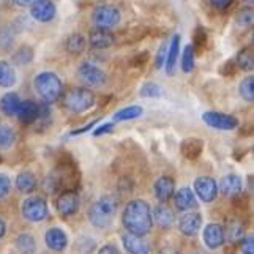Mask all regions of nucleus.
<instances>
[{
    "mask_svg": "<svg viewBox=\"0 0 254 254\" xmlns=\"http://www.w3.org/2000/svg\"><path fill=\"white\" fill-rule=\"evenodd\" d=\"M77 185H79V171H77L76 161L65 152L60 156L56 169L45 179V190L48 192L76 191Z\"/></svg>",
    "mask_w": 254,
    "mask_h": 254,
    "instance_id": "nucleus-1",
    "label": "nucleus"
},
{
    "mask_svg": "<svg viewBox=\"0 0 254 254\" xmlns=\"http://www.w3.org/2000/svg\"><path fill=\"white\" fill-rule=\"evenodd\" d=\"M122 224L127 232L137 235V237H144L150 232L153 226L150 205L142 199L129 200L122 213Z\"/></svg>",
    "mask_w": 254,
    "mask_h": 254,
    "instance_id": "nucleus-2",
    "label": "nucleus"
},
{
    "mask_svg": "<svg viewBox=\"0 0 254 254\" xmlns=\"http://www.w3.org/2000/svg\"><path fill=\"white\" fill-rule=\"evenodd\" d=\"M33 87L43 103L52 104L60 100V96L64 93V84L60 81V77L52 71H43L35 76Z\"/></svg>",
    "mask_w": 254,
    "mask_h": 254,
    "instance_id": "nucleus-3",
    "label": "nucleus"
},
{
    "mask_svg": "<svg viewBox=\"0 0 254 254\" xmlns=\"http://www.w3.org/2000/svg\"><path fill=\"white\" fill-rule=\"evenodd\" d=\"M62 106L71 114H81L90 109L95 103V95L87 87H73L62 93Z\"/></svg>",
    "mask_w": 254,
    "mask_h": 254,
    "instance_id": "nucleus-4",
    "label": "nucleus"
},
{
    "mask_svg": "<svg viewBox=\"0 0 254 254\" xmlns=\"http://www.w3.org/2000/svg\"><path fill=\"white\" fill-rule=\"evenodd\" d=\"M116 213H117L116 199L111 196H103L96 200L95 204H92V207L89 210V221L95 227L104 229V227H108L114 221Z\"/></svg>",
    "mask_w": 254,
    "mask_h": 254,
    "instance_id": "nucleus-5",
    "label": "nucleus"
},
{
    "mask_svg": "<svg viewBox=\"0 0 254 254\" xmlns=\"http://www.w3.org/2000/svg\"><path fill=\"white\" fill-rule=\"evenodd\" d=\"M122 13L116 5H108L103 3L95 6V10L92 11V21L96 27L101 29H112L116 25L120 24Z\"/></svg>",
    "mask_w": 254,
    "mask_h": 254,
    "instance_id": "nucleus-6",
    "label": "nucleus"
},
{
    "mask_svg": "<svg viewBox=\"0 0 254 254\" xmlns=\"http://www.w3.org/2000/svg\"><path fill=\"white\" fill-rule=\"evenodd\" d=\"M22 216L30 223H40L45 221L48 216V204L46 200L40 196L27 197L21 205Z\"/></svg>",
    "mask_w": 254,
    "mask_h": 254,
    "instance_id": "nucleus-7",
    "label": "nucleus"
},
{
    "mask_svg": "<svg viewBox=\"0 0 254 254\" xmlns=\"http://www.w3.org/2000/svg\"><path fill=\"white\" fill-rule=\"evenodd\" d=\"M77 76H79V81L85 87H103L106 84V73L100 66L90 62H84L79 65Z\"/></svg>",
    "mask_w": 254,
    "mask_h": 254,
    "instance_id": "nucleus-8",
    "label": "nucleus"
},
{
    "mask_svg": "<svg viewBox=\"0 0 254 254\" xmlns=\"http://www.w3.org/2000/svg\"><path fill=\"white\" fill-rule=\"evenodd\" d=\"M202 120L210 128H215L220 131H232L235 128H239V119L224 112H216V111L204 112Z\"/></svg>",
    "mask_w": 254,
    "mask_h": 254,
    "instance_id": "nucleus-9",
    "label": "nucleus"
},
{
    "mask_svg": "<svg viewBox=\"0 0 254 254\" xmlns=\"http://www.w3.org/2000/svg\"><path fill=\"white\" fill-rule=\"evenodd\" d=\"M56 207H57L59 215L64 216V218H69V216L76 215L77 210H79V207H81L79 194H77L76 191H64V192H60L59 197H57Z\"/></svg>",
    "mask_w": 254,
    "mask_h": 254,
    "instance_id": "nucleus-10",
    "label": "nucleus"
},
{
    "mask_svg": "<svg viewBox=\"0 0 254 254\" xmlns=\"http://www.w3.org/2000/svg\"><path fill=\"white\" fill-rule=\"evenodd\" d=\"M57 8L52 0H32L30 3V16L37 22L48 24L56 17Z\"/></svg>",
    "mask_w": 254,
    "mask_h": 254,
    "instance_id": "nucleus-11",
    "label": "nucleus"
},
{
    "mask_svg": "<svg viewBox=\"0 0 254 254\" xmlns=\"http://www.w3.org/2000/svg\"><path fill=\"white\" fill-rule=\"evenodd\" d=\"M194 191L202 202H213L218 196V185L212 177H197L194 180Z\"/></svg>",
    "mask_w": 254,
    "mask_h": 254,
    "instance_id": "nucleus-12",
    "label": "nucleus"
},
{
    "mask_svg": "<svg viewBox=\"0 0 254 254\" xmlns=\"http://www.w3.org/2000/svg\"><path fill=\"white\" fill-rule=\"evenodd\" d=\"M116 43V35L109 29L95 27L89 32V45L93 49H108Z\"/></svg>",
    "mask_w": 254,
    "mask_h": 254,
    "instance_id": "nucleus-13",
    "label": "nucleus"
},
{
    "mask_svg": "<svg viewBox=\"0 0 254 254\" xmlns=\"http://www.w3.org/2000/svg\"><path fill=\"white\" fill-rule=\"evenodd\" d=\"M224 227L221 224H216V223H212L208 224L205 229H204V234H202V239H204V243L208 250H218L221 248L224 245Z\"/></svg>",
    "mask_w": 254,
    "mask_h": 254,
    "instance_id": "nucleus-14",
    "label": "nucleus"
},
{
    "mask_svg": "<svg viewBox=\"0 0 254 254\" xmlns=\"http://www.w3.org/2000/svg\"><path fill=\"white\" fill-rule=\"evenodd\" d=\"M200 226H202V215L200 213L187 212L179 220V229L187 237H194L196 234H199Z\"/></svg>",
    "mask_w": 254,
    "mask_h": 254,
    "instance_id": "nucleus-15",
    "label": "nucleus"
},
{
    "mask_svg": "<svg viewBox=\"0 0 254 254\" xmlns=\"http://www.w3.org/2000/svg\"><path fill=\"white\" fill-rule=\"evenodd\" d=\"M174 204L175 208L180 210V212H190V210L197 207V200H196V194L194 191L188 187L180 188L177 192H174Z\"/></svg>",
    "mask_w": 254,
    "mask_h": 254,
    "instance_id": "nucleus-16",
    "label": "nucleus"
},
{
    "mask_svg": "<svg viewBox=\"0 0 254 254\" xmlns=\"http://www.w3.org/2000/svg\"><path fill=\"white\" fill-rule=\"evenodd\" d=\"M153 191H155L156 199H158L160 202L166 204L169 199H172L175 192V182L171 177H168V175H163V177H160L155 182Z\"/></svg>",
    "mask_w": 254,
    "mask_h": 254,
    "instance_id": "nucleus-17",
    "label": "nucleus"
},
{
    "mask_svg": "<svg viewBox=\"0 0 254 254\" xmlns=\"http://www.w3.org/2000/svg\"><path fill=\"white\" fill-rule=\"evenodd\" d=\"M38 112H40V106L37 101L33 100H24L21 101L19 111H17V119H19L21 124L24 125H32L37 122L38 119Z\"/></svg>",
    "mask_w": 254,
    "mask_h": 254,
    "instance_id": "nucleus-18",
    "label": "nucleus"
},
{
    "mask_svg": "<svg viewBox=\"0 0 254 254\" xmlns=\"http://www.w3.org/2000/svg\"><path fill=\"white\" fill-rule=\"evenodd\" d=\"M122 243H124L125 250L129 254H148L150 253V247H148V243L144 240V237H137V235H133L129 232L122 235Z\"/></svg>",
    "mask_w": 254,
    "mask_h": 254,
    "instance_id": "nucleus-19",
    "label": "nucleus"
},
{
    "mask_svg": "<svg viewBox=\"0 0 254 254\" xmlns=\"http://www.w3.org/2000/svg\"><path fill=\"white\" fill-rule=\"evenodd\" d=\"M45 240H46V247L52 251H64L68 247V237L66 234L59 229V227H51L48 229L46 235H45Z\"/></svg>",
    "mask_w": 254,
    "mask_h": 254,
    "instance_id": "nucleus-20",
    "label": "nucleus"
},
{
    "mask_svg": "<svg viewBox=\"0 0 254 254\" xmlns=\"http://www.w3.org/2000/svg\"><path fill=\"white\" fill-rule=\"evenodd\" d=\"M204 150V141L199 137H187L180 144V152L187 160H197Z\"/></svg>",
    "mask_w": 254,
    "mask_h": 254,
    "instance_id": "nucleus-21",
    "label": "nucleus"
},
{
    "mask_svg": "<svg viewBox=\"0 0 254 254\" xmlns=\"http://www.w3.org/2000/svg\"><path fill=\"white\" fill-rule=\"evenodd\" d=\"M180 35L175 33L171 43L168 45V54H166V73L169 76H172L175 73V65H177V60H179V54H180Z\"/></svg>",
    "mask_w": 254,
    "mask_h": 254,
    "instance_id": "nucleus-22",
    "label": "nucleus"
},
{
    "mask_svg": "<svg viewBox=\"0 0 254 254\" xmlns=\"http://www.w3.org/2000/svg\"><path fill=\"white\" fill-rule=\"evenodd\" d=\"M242 188H243V183H242L240 175L237 174H227L220 182V191L227 197L240 194Z\"/></svg>",
    "mask_w": 254,
    "mask_h": 254,
    "instance_id": "nucleus-23",
    "label": "nucleus"
},
{
    "mask_svg": "<svg viewBox=\"0 0 254 254\" xmlns=\"http://www.w3.org/2000/svg\"><path fill=\"white\" fill-rule=\"evenodd\" d=\"M21 98L16 92H8L0 98V111L8 117H16L21 106Z\"/></svg>",
    "mask_w": 254,
    "mask_h": 254,
    "instance_id": "nucleus-24",
    "label": "nucleus"
},
{
    "mask_svg": "<svg viewBox=\"0 0 254 254\" xmlns=\"http://www.w3.org/2000/svg\"><path fill=\"white\" fill-rule=\"evenodd\" d=\"M152 220H155V223L160 227H163V229H168V227L174 224V213L168 205L161 202L160 205L155 207L152 213Z\"/></svg>",
    "mask_w": 254,
    "mask_h": 254,
    "instance_id": "nucleus-25",
    "label": "nucleus"
},
{
    "mask_svg": "<svg viewBox=\"0 0 254 254\" xmlns=\"http://www.w3.org/2000/svg\"><path fill=\"white\" fill-rule=\"evenodd\" d=\"M16 188L21 192H25V194L33 192L37 190V177H35V174L30 171L19 172V175L16 177Z\"/></svg>",
    "mask_w": 254,
    "mask_h": 254,
    "instance_id": "nucleus-26",
    "label": "nucleus"
},
{
    "mask_svg": "<svg viewBox=\"0 0 254 254\" xmlns=\"http://www.w3.org/2000/svg\"><path fill=\"white\" fill-rule=\"evenodd\" d=\"M85 46H87V40L81 33H71L65 43V49L71 56H81L85 51Z\"/></svg>",
    "mask_w": 254,
    "mask_h": 254,
    "instance_id": "nucleus-27",
    "label": "nucleus"
},
{
    "mask_svg": "<svg viewBox=\"0 0 254 254\" xmlns=\"http://www.w3.org/2000/svg\"><path fill=\"white\" fill-rule=\"evenodd\" d=\"M16 84V71L10 62L0 60V87L3 89H11Z\"/></svg>",
    "mask_w": 254,
    "mask_h": 254,
    "instance_id": "nucleus-28",
    "label": "nucleus"
},
{
    "mask_svg": "<svg viewBox=\"0 0 254 254\" xmlns=\"http://www.w3.org/2000/svg\"><path fill=\"white\" fill-rule=\"evenodd\" d=\"M33 60V49L27 45L17 48L11 56V64L16 66H25Z\"/></svg>",
    "mask_w": 254,
    "mask_h": 254,
    "instance_id": "nucleus-29",
    "label": "nucleus"
},
{
    "mask_svg": "<svg viewBox=\"0 0 254 254\" xmlns=\"http://www.w3.org/2000/svg\"><path fill=\"white\" fill-rule=\"evenodd\" d=\"M192 49L197 54H204L207 46H208V35H207V30L202 27V25H197L192 32Z\"/></svg>",
    "mask_w": 254,
    "mask_h": 254,
    "instance_id": "nucleus-30",
    "label": "nucleus"
},
{
    "mask_svg": "<svg viewBox=\"0 0 254 254\" xmlns=\"http://www.w3.org/2000/svg\"><path fill=\"white\" fill-rule=\"evenodd\" d=\"M224 231V239H227L231 243H237L243 239V234H245V229L239 220H231L227 221L226 224V229Z\"/></svg>",
    "mask_w": 254,
    "mask_h": 254,
    "instance_id": "nucleus-31",
    "label": "nucleus"
},
{
    "mask_svg": "<svg viewBox=\"0 0 254 254\" xmlns=\"http://www.w3.org/2000/svg\"><path fill=\"white\" fill-rule=\"evenodd\" d=\"M14 243H16V248L22 254H35V250H37V243H35L33 235L29 232H22L17 235Z\"/></svg>",
    "mask_w": 254,
    "mask_h": 254,
    "instance_id": "nucleus-32",
    "label": "nucleus"
},
{
    "mask_svg": "<svg viewBox=\"0 0 254 254\" xmlns=\"http://www.w3.org/2000/svg\"><path fill=\"white\" fill-rule=\"evenodd\" d=\"M142 106H139V104H134V106H128V108H124L117 111L114 114V122H127V120H134V119H139L142 116Z\"/></svg>",
    "mask_w": 254,
    "mask_h": 254,
    "instance_id": "nucleus-33",
    "label": "nucleus"
},
{
    "mask_svg": "<svg viewBox=\"0 0 254 254\" xmlns=\"http://www.w3.org/2000/svg\"><path fill=\"white\" fill-rule=\"evenodd\" d=\"M254 60H253V48L251 46H247L239 51L237 54V59H235V65L237 68L243 69V71H251L253 69V65Z\"/></svg>",
    "mask_w": 254,
    "mask_h": 254,
    "instance_id": "nucleus-34",
    "label": "nucleus"
},
{
    "mask_svg": "<svg viewBox=\"0 0 254 254\" xmlns=\"http://www.w3.org/2000/svg\"><path fill=\"white\" fill-rule=\"evenodd\" d=\"M16 141V133L11 127L0 125V150H6L10 148Z\"/></svg>",
    "mask_w": 254,
    "mask_h": 254,
    "instance_id": "nucleus-35",
    "label": "nucleus"
},
{
    "mask_svg": "<svg viewBox=\"0 0 254 254\" xmlns=\"http://www.w3.org/2000/svg\"><path fill=\"white\" fill-rule=\"evenodd\" d=\"M239 93H240V96H242L245 101H248V103H253L254 101V77H253V74L251 76H247L240 82Z\"/></svg>",
    "mask_w": 254,
    "mask_h": 254,
    "instance_id": "nucleus-36",
    "label": "nucleus"
},
{
    "mask_svg": "<svg viewBox=\"0 0 254 254\" xmlns=\"http://www.w3.org/2000/svg\"><path fill=\"white\" fill-rule=\"evenodd\" d=\"M194 60H196V52L192 49L191 45L185 46L183 49V56H182V69L183 73H191L194 69Z\"/></svg>",
    "mask_w": 254,
    "mask_h": 254,
    "instance_id": "nucleus-37",
    "label": "nucleus"
},
{
    "mask_svg": "<svg viewBox=\"0 0 254 254\" xmlns=\"http://www.w3.org/2000/svg\"><path fill=\"white\" fill-rule=\"evenodd\" d=\"M14 43V29L3 25L0 27V49L2 51H10Z\"/></svg>",
    "mask_w": 254,
    "mask_h": 254,
    "instance_id": "nucleus-38",
    "label": "nucleus"
},
{
    "mask_svg": "<svg viewBox=\"0 0 254 254\" xmlns=\"http://www.w3.org/2000/svg\"><path fill=\"white\" fill-rule=\"evenodd\" d=\"M96 248L95 240L90 237H79L74 243V250L77 254H92Z\"/></svg>",
    "mask_w": 254,
    "mask_h": 254,
    "instance_id": "nucleus-39",
    "label": "nucleus"
},
{
    "mask_svg": "<svg viewBox=\"0 0 254 254\" xmlns=\"http://www.w3.org/2000/svg\"><path fill=\"white\" fill-rule=\"evenodd\" d=\"M235 22L242 27H250L253 25V6H243L235 14Z\"/></svg>",
    "mask_w": 254,
    "mask_h": 254,
    "instance_id": "nucleus-40",
    "label": "nucleus"
},
{
    "mask_svg": "<svg viewBox=\"0 0 254 254\" xmlns=\"http://www.w3.org/2000/svg\"><path fill=\"white\" fill-rule=\"evenodd\" d=\"M139 93H141L142 98H160L163 95V89L156 82H145Z\"/></svg>",
    "mask_w": 254,
    "mask_h": 254,
    "instance_id": "nucleus-41",
    "label": "nucleus"
},
{
    "mask_svg": "<svg viewBox=\"0 0 254 254\" xmlns=\"http://www.w3.org/2000/svg\"><path fill=\"white\" fill-rule=\"evenodd\" d=\"M38 106H40V112H38V119L37 122H35V127H38V128H46L49 125V122H51V108H49V104L46 103H38Z\"/></svg>",
    "mask_w": 254,
    "mask_h": 254,
    "instance_id": "nucleus-42",
    "label": "nucleus"
},
{
    "mask_svg": "<svg viewBox=\"0 0 254 254\" xmlns=\"http://www.w3.org/2000/svg\"><path fill=\"white\" fill-rule=\"evenodd\" d=\"M11 191V180L6 174H0V199H5Z\"/></svg>",
    "mask_w": 254,
    "mask_h": 254,
    "instance_id": "nucleus-43",
    "label": "nucleus"
},
{
    "mask_svg": "<svg viewBox=\"0 0 254 254\" xmlns=\"http://www.w3.org/2000/svg\"><path fill=\"white\" fill-rule=\"evenodd\" d=\"M240 250H242V254H254V237H253V234L247 235V237H243L240 240Z\"/></svg>",
    "mask_w": 254,
    "mask_h": 254,
    "instance_id": "nucleus-44",
    "label": "nucleus"
},
{
    "mask_svg": "<svg viewBox=\"0 0 254 254\" xmlns=\"http://www.w3.org/2000/svg\"><path fill=\"white\" fill-rule=\"evenodd\" d=\"M148 59H150V56H148V52H147V51L137 52V54H136L134 57H131L129 65H131V66H144V65L148 62Z\"/></svg>",
    "mask_w": 254,
    "mask_h": 254,
    "instance_id": "nucleus-45",
    "label": "nucleus"
},
{
    "mask_svg": "<svg viewBox=\"0 0 254 254\" xmlns=\"http://www.w3.org/2000/svg\"><path fill=\"white\" fill-rule=\"evenodd\" d=\"M166 54H168V43H163L158 54H156V59H155V68L160 69L164 66V62H166Z\"/></svg>",
    "mask_w": 254,
    "mask_h": 254,
    "instance_id": "nucleus-46",
    "label": "nucleus"
},
{
    "mask_svg": "<svg viewBox=\"0 0 254 254\" xmlns=\"http://www.w3.org/2000/svg\"><path fill=\"white\" fill-rule=\"evenodd\" d=\"M237 65H235V62H232V60H229V62H226V64H223V66H221V69H220V73L223 74V76H234L235 73H237Z\"/></svg>",
    "mask_w": 254,
    "mask_h": 254,
    "instance_id": "nucleus-47",
    "label": "nucleus"
},
{
    "mask_svg": "<svg viewBox=\"0 0 254 254\" xmlns=\"http://www.w3.org/2000/svg\"><path fill=\"white\" fill-rule=\"evenodd\" d=\"M235 0H208L210 5H212L213 8H216V10H220V11H224V10H227V8H231Z\"/></svg>",
    "mask_w": 254,
    "mask_h": 254,
    "instance_id": "nucleus-48",
    "label": "nucleus"
},
{
    "mask_svg": "<svg viewBox=\"0 0 254 254\" xmlns=\"http://www.w3.org/2000/svg\"><path fill=\"white\" fill-rule=\"evenodd\" d=\"M112 131H114V124L111 122V124L100 125L98 128L93 131V136H103V134H106V133H112Z\"/></svg>",
    "mask_w": 254,
    "mask_h": 254,
    "instance_id": "nucleus-49",
    "label": "nucleus"
},
{
    "mask_svg": "<svg viewBox=\"0 0 254 254\" xmlns=\"http://www.w3.org/2000/svg\"><path fill=\"white\" fill-rule=\"evenodd\" d=\"M96 254H122V253L116 245H104V247H101Z\"/></svg>",
    "mask_w": 254,
    "mask_h": 254,
    "instance_id": "nucleus-50",
    "label": "nucleus"
},
{
    "mask_svg": "<svg viewBox=\"0 0 254 254\" xmlns=\"http://www.w3.org/2000/svg\"><path fill=\"white\" fill-rule=\"evenodd\" d=\"M95 124H96V120L90 122V124H89V125H85V127L79 128V129H73V131H71V136H79V134L85 133V131H89L90 128H93V127H95Z\"/></svg>",
    "mask_w": 254,
    "mask_h": 254,
    "instance_id": "nucleus-51",
    "label": "nucleus"
},
{
    "mask_svg": "<svg viewBox=\"0 0 254 254\" xmlns=\"http://www.w3.org/2000/svg\"><path fill=\"white\" fill-rule=\"evenodd\" d=\"M16 6H29L32 3V0H11Z\"/></svg>",
    "mask_w": 254,
    "mask_h": 254,
    "instance_id": "nucleus-52",
    "label": "nucleus"
},
{
    "mask_svg": "<svg viewBox=\"0 0 254 254\" xmlns=\"http://www.w3.org/2000/svg\"><path fill=\"white\" fill-rule=\"evenodd\" d=\"M5 234H6V224H5V221L2 220V218H0V239H3Z\"/></svg>",
    "mask_w": 254,
    "mask_h": 254,
    "instance_id": "nucleus-53",
    "label": "nucleus"
},
{
    "mask_svg": "<svg viewBox=\"0 0 254 254\" xmlns=\"http://www.w3.org/2000/svg\"><path fill=\"white\" fill-rule=\"evenodd\" d=\"M160 254H182L179 250H174V248H164L160 251Z\"/></svg>",
    "mask_w": 254,
    "mask_h": 254,
    "instance_id": "nucleus-54",
    "label": "nucleus"
},
{
    "mask_svg": "<svg viewBox=\"0 0 254 254\" xmlns=\"http://www.w3.org/2000/svg\"><path fill=\"white\" fill-rule=\"evenodd\" d=\"M243 2H247L248 5H251V6H253V2H254V0H243Z\"/></svg>",
    "mask_w": 254,
    "mask_h": 254,
    "instance_id": "nucleus-55",
    "label": "nucleus"
},
{
    "mask_svg": "<svg viewBox=\"0 0 254 254\" xmlns=\"http://www.w3.org/2000/svg\"><path fill=\"white\" fill-rule=\"evenodd\" d=\"M0 125H2V122H0Z\"/></svg>",
    "mask_w": 254,
    "mask_h": 254,
    "instance_id": "nucleus-56",
    "label": "nucleus"
}]
</instances>
